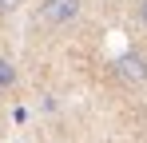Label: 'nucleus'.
I'll use <instances>...</instances> for the list:
<instances>
[{"mask_svg":"<svg viewBox=\"0 0 147 143\" xmlns=\"http://www.w3.org/2000/svg\"><path fill=\"white\" fill-rule=\"evenodd\" d=\"M80 8H84V0H44L40 4V20L44 24H68L80 16Z\"/></svg>","mask_w":147,"mask_h":143,"instance_id":"f257e3e1","label":"nucleus"},{"mask_svg":"<svg viewBox=\"0 0 147 143\" xmlns=\"http://www.w3.org/2000/svg\"><path fill=\"white\" fill-rule=\"evenodd\" d=\"M119 76L131 80V84H143V80H147V60H143V56H123V60H119Z\"/></svg>","mask_w":147,"mask_h":143,"instance_id":"f03ea898","label":"nucleus"},{"mask_svg":"<svg viewBox=\"0 0 147 143\" xmlns=\"http://www.w3.org/2000/svg\"><path fill=\"white\" fill-rule=\"evenodd\" d=\"M12 84H16V68H12L8 60H0V92H4V88H12Z\"/></svg>","mask_w":147,"mask_h":143,"instance_id":"7ed1b4c3","label":"nucleus"},{"mask_svg":"<svg viewBox=\"0 0 147 143\" xmlns=\"http://www.w3.org/2000/svg\"><path fill=\"white\" fill-rule=\"evenodd\" d=\"M16 4H20V0H0V16H8V12H16Z\"/></svg>","mask_w":147,"mask_h":143,"instance_id":"20e7f679","label":"nucleus"},{"mask_svg":"<svg viewBox=\"0 0 147 143\" xmlns=\"http://www.w3.org/2000/svg\"><path fill=\"white\" fill-rule=\"evenodd\" d=\"M139 20L147 24V0H139Z\"/></svg>","mask_w":147,"mask_h":143,"instance_id":"39448f33","label":"nucleus"}]
</instances>
